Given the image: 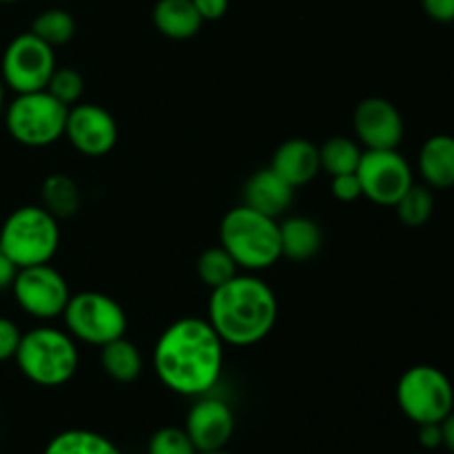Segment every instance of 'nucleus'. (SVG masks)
<instances>
[{
  "mask_svg": "<svg viewBox=\"0 0 454 454\" xmlns=\"http://www.w3.org/2000/svg\"><path fill=\"white\" fill-rule=\"evenodd\" d=\"M224 346L208 319H177L164 328L155 341V375L176 395L202 397L220 381L224 368Z\"/></svg>",
  "mask_w": 454,
  "mask_h": 454,
  "instance_id": "obj_1",
  "label": "nucleus"
},
{
  "mask_svg": "<svg viewBox=\"0 0 454 454\" xmlns=\"http://www.w3.org/2000/svg\"><path fill=\"white\" fill-rule=\"evenodd\" d=\"M279 304L273 288L255 275H235L208 297V324L226 346L260 344L278 324Z\"/></svg>",
  "mask_w": 454,
  "mask_h": 454,
  "instance_id": "obj_2",
  "label": "nucleus"
},
{
  "mask_svg": "<svg viewBox=\"0 0 454 454\" xmlns=\"http://www.w3.org/2000/svg\"><path fill=\"white\" fill-rule=\"evenodd\" d=\"M220 247L233 257L238 269H270L282 257L279 222L247 204H239L222 217Z\"/></svg>",
  "mask_w": 454,
  "mask_h": 454,
  "instance_id": "obj_3",
  "label": "nucleus"
},
{
  "mask_svg": "<svg viewBox=\"0 0 454 454\" xmlns=\"http://www.w3.org/2000/svg\"><path fill=\"white\" fill-rule=\"evenodd\" d=\"M13 359L31 384L44 386V388L67 384L75 375L80 364L74 337L53 326H38L22 333L20 346Z\"/></svg>",
  "mask_w": 454,
  "mask_h": 454,
  "instance_id": "obj_4",
  "label": "nucleus"
},
{
  "mask_svg": "<svg viewBox=\"0 0 454 454\" xmlns=\"http://www.w3.org/2000/svg\"><path fill=\"white\" fill-rule=\"evenodd\" d=\"M60 247V226L40 204L20 207L4 220L0 229V251L18 266L49 264Z\"/></svg>",
  "mask_w": 454,
  "mask_h": 454,
  "instance_id": "obj_5",
  "label": "nucleus"
},
{
  "mask_svg": "<svg viewBox=\"0 0 454 454\" xmlns=\"http://www.w3.org/2000/svg\"><path fill=\"white\" fill-rule=\"evenodd\" d=\"M69 106L58 102L47 89L31 93H16L7 106L4 124L18 145L43 149L65 137Z\"/></svg>",
  "mask_w": 454,
  "mask_h": 454,
  "instance_id": "obj_6",
  "label": "nucleus"
},
{
  "mask_svg": "<svg viewBox=\"0 0 454 454\" xmlns=\"http://www.w3.org/2000/svg\"><path fill=\"white\" fill-rule=\"evenodd\" d=\"M397 403L417 426L442 424L454 411L452 381L443 371L428 364L412 366L399 377Z\"/></svg>",
  "mask_w": 454,
  "mask_h": 454,
  "instance_id": "obj_7",
  "label": "nucleus"
},
{
  "mask_svg": "<svg viewBox=\"0 0 454 454\" xmlns=\"http://www.w3.org/2000/svg\"><path fill=\"white\" fill-rule=\"evenodd\" d=\"M67 333L89 346H105L124 337L129 326L127 313L114 297L100 291H82L71 295L65 313Z\"/></svg>",
  "mask_w": 454,
  "mask_h": 454,
  "instance_id": "obj_8",
  "label": "nucleus"
},
{
  "mask_svg": "<svg viewBox=\"0 0 454 454\" xmlns=\"http://www.w3.org/2000/svg\"><path fill=\"white\" fill-rule=\"evenodd\" d=\"M53 71H56L53 47L31 31L16 35L7 44L0 62V78L4 87L16 93L43 91L47 89Z\"/></svg>",
  "mask_w": 454,
  "mask_h": 454,
  "instance_id": "obj_9",
  "label": "nucleus"
},
{
  "mask_svg": "<svg viewBox=\"0 0 454 454\" xmlns=\"http://www.w3.org/2000/svg\"><path fill=\"white\" fill-rule=\"evenodd\" d=\"M18 306L40 322L62 317L71 300V291L60 270L49 264H35L18 269L12 284Z\"/></svg>",
  "mask_w": 454,
  "mask_h": 454,
  "instance_id": "obj_10",
  "label": "nucleus"
},
{
  "mask_svg": "<svg viewBox=\"0 0 454 454\" xmlns=\"http://www.w3.org/2000/svg\"><path fill=\"white\" fill-rule=\"evenodd\" d=\"M364 198L380 207H395L403 193L415 184L408 160L397 149H364L357 167Z\"/></svg>",
  "mask_w": 454,
  "mask_h": 454,
  "instance_id": "obj_11",
  "label": "nucleus"
},
{
  "mask_svg": "<svg viewBox=\"0 0 454 454\" xmlns=\"http://www.w3.org/2000/svg\"><path fill=\"white\" fill-rule=\"evenodd\" d=\"M67 140L87 158H102L118 145V122L105 106L78 102L67 114Z\"/></svg>",
  "mask_w": 454,
  "mask_h": 454,
  "instance_id": "obj_12",
  "label": "nucleus"
},
{
  "mask_svg": "<svg viewBox=\"0 0 454 454\" xmlns=\"http://www.w3.org/2000/svg\"><path fill=\"white\" fill-rule=\"evenodd\" d=\"M355 136L368 151L399 149L403 140V118L397 106L380 96L364 98L353 114Z\"/></svg>",
  "mask_w": 454,
  "mask_h": 454,
  "instance_id": "obj_13",
  "label": "nucleus"
},
{
  "mask_svg": "<svg viewBox=\"0 0 454 454\" xmlns=\"http://www.w3.org/2000/svg\"><path fill=\"white\" fill-rule=\"evenodd\" d=\"M184 430L198 452L224 450L235 430L233 411L222 399L202 395L191 406Z\"/></svg>",
  "mask_w": 454,
  "mask_h": 454,
  "instance_id": "obj_14",
  "label": "nucleus"
},
{
  "mask_svg": "<svg viewBox=\"0 0 454 454\" xmlns=\"http://www.w3.org/2000/svg\"><path fill=\"white\" fill-rule=\"evenodd\" d=\"M270 168L293 189L306 186L322 171L319 146L306 137H291L275 149L273 158H270Z\"/></svg>",
  "mask_w": 454,
  "mask_h": 454,
  "instance_id": "obj_15",
  "label": "nucleus"
},
{
  "mask_svg": "<svg viewBox=\"0 0 454 454\" xmlns=\"http://www.w3.org/2000/svg\"><path fill=\"white\" fill-rule=\"evenodd\" d=\"M242 195L247 207L278 220L291 208L293 200H295V189L288 182H284L273 168L266 167L248 177Z\"/></svg>",
  "mask_w": 454,
  "mask_h": 454,
  "instance_id": "obj_16",
  "label": "nucleus"
},
{
  "mask_svg": "<svg viewBox=\"0 0 454 454\" xmlns=\"http://www.w3.org/2000/svg\"><path fill=\"white\" fill-rule=\"evenodd\" d=\"M417 168L421 180L430 189H452L454 186V136L437 133L421 145Z\"/></svg>",
  "mask_w": 454,
  "mask_h": 454,
  "instance_id": "obj_17",
  "label": "nucleus"
},
{
  "mask_svg": "<svg viewBox=\"0 0 454 454\" xmlns=\"http://www.w3.org/2000/svg\"><path fill=\"white\" fill-rule=\"evenodd\" d=\"M279 239H282V257L291 262H309L322 248L324 233L315 220L295 215L279 224Z\"/></svg>",
  "mask_w": 454,
  "mask_h": 454,
  "instance_id": "obj_18",
  "label": "nucleus"
},
{
  "mask_svg": "<svg viewBox=\"0 0 454 454\" xmlns=\"http://www.w3.org/2000/svg\"><path fill=\"white\" fill-rule=\"evenodd\" d=\"M153 25L162 35L171 40H189L202 29L193 0H158L153 7Z\"/></svg>",
  "mask_w": 454,
  "mask_h": 454,
  "instance_id": "obj_19",
  "label": "nucleus"
},
{
  "mask_svg": "<svg viewBox=\"0 0 454 454\" xmlns=\"http://www.w3.org/2000/svg\"><path fill=\"white\" fill-rule=\"evenodd\" d=\"M100 366L118 384H131L142 375L140 348L127 337L100 346Z\"/></svg>",
  "mask_w": 454,
  "mask_h": 454,
  "instance_id": "obj_20",
  "label": "nucleus"
},
{
  "mask_svg": "<svg viewBox=\"0 0 454 454\" xmlns=\"http://www.w3.org/2000/svg\"><path fill=\"white\" fill-rule=\"evenodd\" d=\"M40 198H43V207L58 220L74 217L82 204L80 186L75 184L74 177L65 176V173H51L49 177H44Z\"/></svg>",
  "mask_w": 454,
  "mask_h": 454,
  "instance_id": "obj_21",
  "label": "nucleus"
},
{
  "mask_svg": "<svg viewBox=\"0 0 454 454\" xmlns=\"http://www.w3.org/2000/svg\"><path fill=\"white\" fill-rule=\"evenodd\" d=\"M43 454H122V450L111 439H106L105 434L74 428L56 434L47 443Z\"/></svg>",
  "mask_w": 454,
  "mask_h": 454,
  "instance_id": "obj_22",
  "label": "nucleus"
},
{
  "mask_svg": "<svg viewBox=\"0 0 454 454\" xmlns=\"http://www.w3.org/2000/svg\"><path fill=\"white\" fill-rule=\"evenodd\" d=\"M364 151L355 140L346 136L328 137L322 146H319V167L326 171L328 176H341V173H355L359 167Z\"/></svg>",
  "mask_w": 454,
  "mask_h": 454,
  "instance_id": "obj_23",
  "label": "nucleus"
},
{
  "mask_svg": "<svg viewBox=\"0 0 454 454\" xmlns=\"http://www.w3.org/2000/svg\"><path fill=\"white\" fill-rule=\"evenodd\" d=\"M393 208L397 211V217L402 224L411 226V229H419V226H424L433 217L434 195L430 191V186L412 184L399 198V202Z\"/></svg>",
  "mask_w": 454,
  "mask_h": 454,
  "instance_id": "obj_24",
  "label": "nucleus"
},
{
  "mask_svg": "<svg viewBox=\"0 0 454 454\" xmlns=\"http://www.w3.org/2000/svg\"><path fill=\"white\" fill-rule=\"evenodd\" d=\"M31 34L38 35L53 49L67 44L75 35V20L65 9H47L31 22Z\"/></svg>",
  "mask_w": 454,
  "mask_h": 454,
  "instance_id": "obj_25",
  "label": "nucleus"
},
{
  "mask_svg": "<svg viewBox=\"0 0 454 454\" xmlns=\"http://www.w3.org/2000/svg\"><path fill=\"white\" fill-rule=\"evenodd\" d=\"M239 273L238 264L233 262V257L224 251L222 247L207 248V251L200 255L198 260V278L204 286L213 288L222 286L229 279H233Z\"/></svg>",
  "mask_w": 454,
  "mask_h": 454,
  "instance_id": "obj_26",
  "label": "nucleus"
},
{
  "mask_svg": "<svg viewBox=\"0 0 454 454\" xmlns=\"http://www.w3.org/2000/svg\"><path fill=\"white\" fill-rule=\"evenodd\" d=\"M47 91L62 102L65 106H74L82 100L84 96V78L74 67H56L53 75L49 78Z\"/></svg>",
  "mask_w": 454,
  "mask_h": 454,
  "instance_id": "obj_27",
  "label": "nucleus"
},
{
  "mask_svg": "<svg viewBox=\"0 0 454 454\" xmlns=\"http://www.w3.org/2000/svg\"><path fill=\"white\" fill-rule=\"evenodd\" d=\"M149 454H198L184 428H160L149 439Z\"/></svg>",
  "mask_w": 454,
  "mask_h": 454,
  "instance_id": "obj_28",
  "label": "nucleus"
},
{
  "mask_svg": "<svg viewBox=\"0 0 454 454\" xmlns=\"http://www.w3.org/2000/svg\"><path fill=\"white\" fill-rule=\"evenodd\" d=\"M331 191L340 202H357L364 198L362 182H359L357 171L355 173H341V176L331 177Z\"/></svg>",
  "mask_w": 454,
  "mask_h": 454,
  "instance_id": "obj_29",
  "label": "nucleus"
},
{
  "mask_svg": "<svg viewBox=\"0 0 454 454\" xmlns=\"http://www.w3.org/2000/svg\"><path fill=\"white\" fill-rule=\"evenodd\" d=\"M22 333L16 322L9 317H0V362H9L16 357V350L20 346Z\"/></svg>",
  "mask_w": 454,
  "mask_h": 454,
  "instance_id": "obj_30",
  "label": "nucleus"
},
{
  "mask_svg": "<svg viewBox=\"0 0 454 454\" xmlns=\"http://www.w3.org/2000/svg\"><path fill=\"white\" fill-rule=\"evenodd\" d=\"M421 7L434 22H454V0H421Z\"/></svg>",
  "mask_w": 454,
  "mask_h": 454,
  "instance_id": "obj_31",
  "label": "nucleus"
},
{
  "mask_svg": "<svg viewBox=\"0 0 454 454\" xmlns=\"http://www.w3.org/2000/svg\"><path fill=\"white\" fill-rule=\"evenodd\" d=\"M193 4L204 22L220 20L229 12V0H193Z\"/></svg>",
  "mask_w": 454,
  "mask_h": 454,
  "instance_id": "obj_32",
  "label": "nucleus"
},
{
  "mask_svg": "<svg viewBox=\"0 0 454 454\" xmlns=\"http://www.w3.org/2000/svg\"><path fill=\"white\" fill-rule=\"evenodd\" d=\"M419 443L428 450L443 446V434H442V424H424L419 426Z\"/></svg>",
  "mask_w": 454,
  "mask_h": 454,
  "instance_id": "obj_33",
  "label": "nucleus"
},
{
  "mask_svg": "<svg viewBox=\"0 0 454 454\" xmlns=\"http://www.w3.org/2000/svg\"><path fill=\"white\" fill-rule=\"evenodd\" d=\"M16 273H18V266L13 264L3 251H0V291H3V288H12L13 279H16Z\"/></svg>",
  "mask_w": 454,
  "mask_h": 454,
  "instance_id": "obj_34",
  "label": "nucleus"
},
{
  "mask_svg": "<svg viewBox=\"0 0 454 454\" xmlns=\"http://www.w3.org/2000/svg\"><path fill=\"white\" fill-rule=\"evenodd\" d=\"M442 434H443V448H448V450L454 454V411L442 421Z\"/></svg>",
  "mask_w": 454,
  "mask_h": 454,
  "instance_id": "obj_35",
  "label": "nucleus"
},
{
  "mask_svg": "<svg viewBox=\"0 0 454 454\" xmlns=\"http://www.w3.org/2000/svg\"><path fill=\"white\" fill-rule=\"evenodd\" d=\"M3 102H4V82L0 78V109H3Z\"/></svg>",
  "mask_w": 454,
  "mask_h": 454,
  "instance_id": "obj_36",
  "label": "nucleus"
},
{
  "mask_svg": "<svg viewBox=\"0 0 454 454\" xmlns=\"http://www.w3.org/2000/svg\"><path fill=\"white\" fill-rule=\"evenodd\" d=\"M198 454H229L226 450H211V452H198Z\"/></svg>",
  "mask_w": 454,
  "mask_h": 454,
  "instance_id": "obj_37",
  "label": "nucleus"
},
{
  "mask_svg": "<svg viewBox=\"0 0 454 454\" xmlns=\"http://www.w3.org/2000/svg\"><path fill=\"white\" fill-rule=\"evenodd\" d=\"M0 3H4V4H12V3H18V0H0Z\"/></svg>",
  "mask_w": 454,
  "mask_h": 454,
  "instance_id": "obj_38",
  "label": "nucleus"
}]
</instances>
